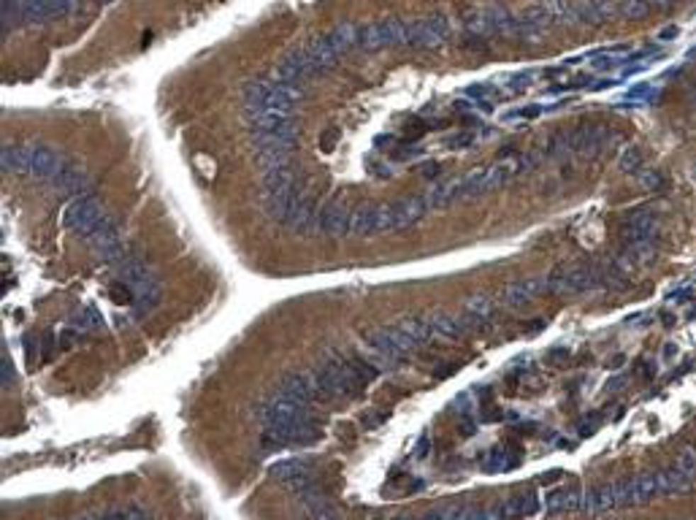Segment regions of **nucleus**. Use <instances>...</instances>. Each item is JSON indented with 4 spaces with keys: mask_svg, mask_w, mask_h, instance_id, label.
<instances>
[{
    "mask_svg": "<svg viewBox=\"0 0 696 520\" xmlns=\"http://www.w3.org/2000/svg\"><path fill=\"white\" fill-rule=\"evenodd\" d=\"M618 141V133L607 125H580L577 130H569V144L572 152L580 157H596L602 154L607 147H612Z\"/></svg>",
    "mask_w": 696,
    "mask_h": 520,
    "instance_id": "1a4fd4ad",
    "label": "nucleus"
},
{
    "mask_svg": "<svg viewBox=\"0 0 696 520\" xmlns=\"http://www.w3.org/2000/svg\"><path fill=\"white\" fill-rule=\"evenodd\" d=\"M466 312H469L471 317H477V320L490 322L493 315H496V304L488 295H471L469 301H466Z\"/></svg>",
    "mask_w": 696,
    "mask_h": 520,
    "instance_id": "412c9836",
    "label": "nucleus"
},
{
    "mask_svg": "<svg viewBox=\"0 0 696 520\" xmlns=\"http://www.w3.org/2000/svg\"><path fill=\"white\" fill-rule=\"evenodd\" d=\"M639 184L645 187V190H651V193H658L661 187H664V174L661 171H645V174H639Z\"/></svg>",
    "mask_w": 696,
    "mask_h": 520,
    "instance_id": "a878e982",
    "label": "nucleus"
},
{
    "mask_svg": "<svg viewBox=\"0 0 696 520\" xmlns=\"http://www.w3.org/2000/svg\"><path fill=\"white\" fill-rule=\"evenodd\" d=\"M658 225L661 217L653 209H636L621 222V239L626 244H642V242H656L658 239Z\"/></svg>",
    "mask_w": 696,
    "mask_h": 520,
    "instance_id": "9b49d317",
    "label": "nucleus"
},
{
    "mask_svg": "<svg viewBox=\"0 0 696 520\" xmlns=\"http://www.w3.org/2000/svg\"><path fill=\"white\" fill-rule=\"evenodd\" d=\"M276 393L290 398V401H296V404H303V407L320 404L318 383H315V374L312 371H290V374H285L279 388H276Z\"/></svg>",
    "mask_w": 696,
    "mask_h": 520,
    "instance_id": "f8f14e48",
    "label": "nucleus"
},
{
    "mask_svg": "<svg viewBox=\"0 0 696 520\" xmlns=\"http://www.w3.org/2000/svg\"><path fill=\"white\" fill-rule=\"evenodd\" d=\"M545 276H537V279H517L510 282L504 290H501L499 301L507 309H517V306L529 304L537 295H545Z\"/></svg>",
    "mask_w": 696,
    "mask_h": 520,
    "instance_id": "4468645a",
    "label": "nucleus"
},
{
    "mask_svg": "<svg viewBox=\"0 0 696 520\" xmlns=\"http://www.w3.org/2000/svg\"><path fill=\"white\" fill-rule=\"evenodd\" d=\"M101 3H108V0H101Z\"/></svg>",
    "mask_w": 696,
    "mask_h": 520,
    "instance_id": "4c0bfd02",
    "label": "nucleus"
},
{
    "mask_svg": "<svg viewBox=\"0 0 696 520\" xmlns=\"http://www.w3.org/2000/svg\"><path fill=\"white\" fill-rule=\"evenodd\" d=\"M271 477L282 485V488H288L293 496H298L303 490L320 485L318 472H315V463H312V460H303V458H288V460L274 463Z\"/></svg>",
    "mask_w": 696,
    "mask_h": 520,
    "instance_id": "6e6552de",
    "label": "nucleus"
},
{
    "mask_svg": "<svg viewBox=\"0 0 696 520\" xmlns=\"http://www.w3.org/2000/svg\"><path fill=\"white\" fill-rule=\"evenodd\" d=\"M255 417L266 426L263 436L271 447H303L322 436V426L312 414H306V407L279 393L266 398L263 407H257Z\"/></svg>",
    "mask_w": 696,
    "mask_h": 520,
    "instance_id": "f257e3e1",
    "label": "nucleus"
},
{
    "mask_svg": "<svg viewBox=\"0 0 696 520\" xmlns=\"http://www.w3.org/2000/svg\"><path fill=\"white\" fill-rule=\"evenodd\" d=\"M623 383H626V380H623V377H615V380H612V383H607V390H612V388H621Z\"/></svg>",
    "mask_w": 696,
    "mask_h": 520,
    "instance_id": "f704fd0d",
    "label": "nucleus"
},
{
    "mask_svg": "<svg viewBox=\"0 0 696 520\" xmlns=\"http://www.w3.org/2000/svg\"><path fill=\"white\" fill-rule=\"evenodd\" d=\"M388 46H409V30L404 19L355 25V52H377Z\"/></svg>",
    "mask_w": 696,
    "mask_h": 520,
    "instance_id": "423d86ee",
    "label": "nucleus"
},
{
    "mask_svg": "<svg viewBox=\"0 0 696 520\" xmlns=\"http://www.w3.org/2000/svg\"><path fill=\"white\" fill-rule=\"evenodd\" d=\"M566 355H569V350H553L550 355H547V363H556V361L566 358Z\"/></svg>",
    "mask_w": 696,
    "mask_h": 520,
    "instance_id": "2f4dec72",
    "label": "nucleus"
},
{
    "mask_svg": "<svg viewBox=\"0 0 696 520\" xmlns=\"http://www.w3.org/2000/svg\"><path fill=\"white\" fill-rule=\"evenodd\" d=\"M461 431H464V436H471V434H474V423H471V420H464V423H461Z\"/></svg>",
    "mask_w": 696,
    "mask_h": 520,
    "instance_id": "473e14b6",
    "label": "nucleus"
},
{
    "mask_svg": "<svg viewBox=\"0 0 696 520\" xmlns=\"http://www.w3.org/2000/svg\"><path fill=\"white\" fill-rule=\"evenodd\" d=\"M678 466L696 480V447H683L680 456H678Z\"/></svg>",
    "mask_w": 696,
    "mask_h": 520,
    "instance_id": "bb28decb",
    "label": "nucleus"
},
{
    "mask_svg": "<svg viewBox=\"0 0 696 520\" xmlns=\"http://www.w3.org/2000/svg\"><path fill=\"white\" fill-rule=\"evenodd\" d=\"M364 344L366 350H371L379 361L385 363H404L409 358V352L415 350V344L409 341L398 328H374V331H364Z\"/></svg>",
    "mask_w": 696,
    "mask_h": 520,
    "instance_id": "0eeeda50",
    "label": "nucleus"
},
{
    "mask_svg": "<svg viewBox=\"0 0 696 520\" xmlns=\"http://www.w3.org/2000/svg\"><path fill=\"white\" fill-rule=\"evenodd\" d=\"M583 507V496L577 488H561L553 490L550 496L545 499V509L550 515H561V512H572V509H580Z\"/></svg>",
    "mask_w": 696,
    "mask_h": 520,
    "instance_id": "a211bd4d",
    "label": "nucleus"
},
{
    "mask_svg": "<svg viewBox=\"0 0 696 520\" xmlns=\"http://www.w3.org/2000/svg\"><path fill=\"white\" fill-rule=\"evenodd\" d=\"M0 163L11 174H30L38 179H49L71 193H79L87 187V176L82 171L74 169L60 152L41 147V144H6Z\"/></svg>",
    "mask_w": 696,
    "mask_h": 520,
    "instance_id": "f03ea898",
    "label": "nucleus"
},
{
    "mask_svg": "<svg viewBox=\"0 0 696 520\" xmlns=\"http://www.w3.org/2000/svg\"><path fill=\"white\" fill-rule=\"evenodd\" d=\"M471 141H474V136H469V133H461V136L450 138V141H447V147H450V149H464V147H469Z\"/></svg>",
    "mask_w": 696,
    "mask_h": 520,
    "instance_id": "cd10ccee",
    "label": "nucleus"
},
{
    "mask_svg": "<svg viewBox=\"0 0 696 520\" xmlns=\"http://www.w3.org/2000/svg\"><path fill=\"white\" fill-rule=\"evenodd\" d=\"M425 453H428V436H423V439L417 442V450H415V456H417V458H425Z\"/></svg>",
    "mask_w": 696,
    "mask_h": 520,
    "instance_id": "7c9ffc66",
    "label": "nucleus"
},
{
    "mask_svg": "<svg viewBox=\"0 0 696 520\" xmlns=\"http://www.w3.org/2000/svg\"><path fill=\"white\" fill-rule=\"evenodd\" d=\"M395 328L404 334V337L415 344V347H420V344H428L431 337H434V328H431V322L428 320H420V317H407V320L395 322Z\"/></svg>",
    "mask_w": 696,
    "mask_h": 520,
    "instance_id": "aec40b11",
    "label": "nucleus"
},
{
    "mask_svg": "<svg viewBox=\"0 0 696 520\" xmlns=\"http://www.w3.org/2000/svg\"><path fill=\"white\" fill-rule=\"evenodd\" d=\"M661 322H664L666 328H672V325H675V317H672L669 312H661Z\"/></svg>",
    "mask_w": 696,
    "mask_h": 520,
    "instance_id": "72a5a7b5",
    "label": "nucleus"
},
{
    "mask_svg": "<svg viewBox=\"0 0 696 520\" xmlns=\"http://www.w3.org/2000/svg\"><path fill=\"white\" fill-rule=\"evenodd\" d=\"M634 482H636V502H639V504H648L651 499L661 496L658 475H639V477H634Z\"/></svg>",
    "mask_w": 696,
    "mask_h": 520,
    "instance_id": "4be33fe9",
    "label": "nucleus"
},
{
    "mask_svg": "<svg viewBox=\"0 0 696 520\" xmlns=\"http://www.w3.org/2000/svg\"><path fill=\"white\" fill-rule=\"evenodd\" d=\"M150 512L147 509H138V507H122V509H103L98 512V518H147Z\"/></svg>",
    "mask_w": 696,
    "mask_h": 520,
    "instance_id": "393cba45",
    "label": "nucleus"
},
{
    "mask_svg": "<svg viewBox=\"0 0 696 520\" xmlns=\"http://www.w3.org/2000/svg\"><path fill=\"white\" fill-rule=\"evenodd\" d=\"M642 163H645V152H642L639 147H629V149L621 154V160H618V169H621L623 174H639V171H642Z\"/></svg>",
    "mask_w": 696,
    "mask_h": 520,
    "instance_id": "b1692460",
    "label": "nucleus"
},
{
    "mask_svg": "<svg viewBox=\"0 0 696 520\" xmlns=\"http://www.w3.org/2000/svg\"><path fill=\"white\" fill-rule=\"evenodd\" d=\"M675 344H666V350H664V358H672V352H678V350H672Z\"/></svg>",
    "mask_w": 696,
    "mask_h": 520,
    "instance_id": "c9c22d12",
    "label": "nucleus"
},
{
    "mask_svg": "<svg viewBox=\"0 0 696 520\" xmlns=\"http://www.w3.org/2000/svg\"><path fill=\"white\" fill-rule=\"evenodd\" d=\"M694 103H696V87H694Z\"/></svg>",
    "mask_w": 696,
    "mask_h": 520,
    "instance_id": "e433bc0d",
    "label": "nucleus"
},
{
    "mask_svg": "<svg viewBox=\"0 0 696 520\" xmlns=\"http://www.w3.org/2000/svg\"><path fill=\"white\" fill-rule=\"evenodd\" d=\"M428 212L431 209H428L423 196H407L395 203H379V206H361L349 217V233L352 236H371V233L404 230L415 222H420Z\"/></svg>",
    "mask_w": 696,
    "mask_h": 520,
    "instance_id": "7ed1b4c3",
    "label": "nucleus"
},
{
    "mask_svg": "<svg viewBox=\"0 0 696 520\" xmlns=\"http://www.w3.org/2000/svg\"><path fill=\"white\" fill-rule=\"evenodd\" d=\"M694 477L688 475V472H683L680 466L675 463V466H669L664 472H658V488L664 496H672V493H688V490L694 488Z\"/></svg>",
    "mask_w": 696,
    "mask_h": 520,
    "instance_id": "f3484780",
    "label": "nucleus"
},
{
    "mask_svg": "<svg viewBox=\"0 0 696 520\" xmlns=\"http://www.w3.org/2000/svg\"><path fill=\"white\" fill-rule=\"evenodd\" d=\"M602 285H607L605 269L588 263H575V266L561 263L545 276V290L550 295H577V293L596 290Z\"/></svg>",
    "mask_w": 696,
    "mask_h": 520,
    "instance_id": "20e7f679",
    "label": "nucleus"
},
{
    "mask_svg": "<svg viewBox=\"0 0 696 520\" xmlns=\"http://www.w3.org/2000/svg\"><path fill=\"white\" fill-rule=\"evenodd\" d=\"M349 217H352V212L344 209L342 203H328V206H322L318 212L315 228H318L320 233H328V236H347Z\"/></svg>",
    "mask_w": 696,
    "mask_h": 520,
    "instance_id": "2eb2a0df",
    "label": "nucleus"
},
{
    "mask_svg": "<svg viewBox=\"0 0 696 520\" xmlns=\"http://www.w3.org/2000/svg\"><path fill=\"white\" fill-rule=\"evenodd\" d=\"M84 0H25L22 22H44L62 14H74Z\"/></svg>",
    "mask_w": 696,
    "mask_h": 520,
    "instance_id": "ddd939ff",
    "label": "nucleus"
},
{
    "mask_svg": "<svg viewBox=\"0 0 696 520\" xmlns=\"http://www.w3.org/2000/svg\"><path fill=\"white\" fill-rule=\"evenodd\" d=\"M244 98H247V106H260V108H271V111L293 114V103L301 98V90H298L296 81H285V79L279 77H271L247 84Z\"/></svg>",
    "mask_w": 696,
    "mask_h": 520,
    "instance_id": "39448f33",
    "label": "nucleus"
},
{
    "mask_svg": "<svg viewBox=\"0 0 696 520\" xmlns=\"http://www.w3.org/2000/svg\"><path fill=\"white\" fill-rule=\"evenodd\" d=\"M431 328H434V334H439V337H447V339H466V337H474V334H485L488 331V322L477 320V317H471L469 312H464V315H458V312H434L431 317Z\"/></svg>",
    "mask_w": 696,
    "mask_h": 520,
    "instance_id": "9d476101",
    "label": "nucleus"
},
{
    "mask_svg": "<svg viewBox=\"0 0 696 520\" xmlns=\"http://www.w3.org/2000/svg\"><path fill=\"white\" fill-rule=\"evenodd\" d=\"M428 518H450V520H483L490 518L488 509H480V507L471 504H447V507H437L428 512Z\"/></svg>",
    "mask_w": 696,
    "mask_h": 520,
    "instance_id": "6ab92c4d",
    "label": "nucleus"
},
{
    "mask_svg": "<svg viewBox=\"0 0 696 520\" xmlns=\"http://www.w3.org/2000/svg\"><path fill=\"white\" fill-rule=\"evenodd\" d=\"M585 512H593V515H602V512H610V509H618V493H615V482H605V485H596L590 488L585 496H583V507Z\"/></svg>",
    "mask_w": 696,
    "mask_h": 520,
    "instance_id": "dca6fc26",
    "label": "nucleus"
},
{
    "mask_svg": "<svg viewBox=\"0 0 696 520\" xmlns=\"http://www.w3.org/2000/svg\"><path fill=\"white\" fill-rule=\"evenodd\" d=\"M653 11L651 0H618V19H642Z\"/></svg>",
    "mask_w": 696,
    "mask_h": 520,
    "instance_id": "5701e85b",
    "label": "nucleus"
},
{
    "mask_svg": "<svg viewBox=\"0 0 696 520\" xmlns=\"http://www.w3.org/2000/svg\"><path fill=\"white\" fill-rule=\"evenodd\" d=\"M678 35H680V30H678V28L672 25V28H664V30L658 33V41H675Z\"/></svg>",
    "mask_w": 696,
    "mask_h": 520,
    "instance_id": "c756f323",
    "label": "nucleus"
},
{
    "mask_svg": "<svg viewBox=\"0 0 696 520\" xmlns=\"http://www.w3.org/2000/svg\"><path fill=\"white\" fill-rule=\"evenodd\" d=\"M439 171H442L439 163H425L423 169H420V174H423L425 179H437V176H439Z\"/></svg>",
    "mask_w": 696,
    "mask_h": 520,
    "instance_id": "c85d7f7f",
    "label": "nucleus"
}]
</instances>
